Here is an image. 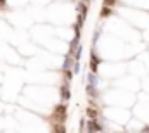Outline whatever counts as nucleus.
<instances>
[{
    "label": "nucleus",
    "instance_id": "nucleus-3",
    "mask_svg": "<svg viewBox=\"0 0 149 133\" xmlns=\"http://www.w3.org/2000/svg\"><path fill=\"white\" fill-rule=\"evenodd\" d=\"M61 93H62V100H70V97H71V92H70V88L64 85L61 88Z\"/></svg>",
    "mask_w": 149,
    "mask_h": 133
},
{
    "label": "nucleus",
    "instance_id": "nucleus-2",
    "mask_svg": "<svg viewBox=\"0 0 149 133\" xmlns=\"http://www.w3.org/2000/svg\"><path fill=\"white\" fill-rule=\"evenodd\" d=\"M87 131H102V126L95 124V119H90L89 126H87Z\"/></svg>",
    "mask_w": 149,
    "mask_h": 133
},
{
    "label": "nucleus",
    "instance_id": "nucleus-7",
    "mask_svg": "<svg viewBox=\"0 0 149 133\" xmlns=\"http://www.w3.org/2000/svg\"><path fill=\"white\" fill-rule=\"evenodd\" d=\"M87 114H89L90 119H95V118H97V111H95L94 107H89V109H87Z\"/></svg>",
    "mask_w": 149,
    "mask_h": 133
},
{
    "label": "nucleus",
    "instance_id": "nucleus-8",
    "mask_svg": "<svg viewBox=\"0 0 149 133\" xmlns=\"http://www.w3.org/2000/svg\"><path fill=\"white\" fill-rule=\"evenodd\" d=\"M89 85H97V76H95V73H92L90 71V74H89Z\"/></svg>",
    "mask_w": 149,
    "mask_h": 133
},
{
    "label": "nucleus",
    "instance_id": "nucleus-9",
    "mask_svg": "<svg viewBox=\"0 0 149 133\" xmlns=\"http://www.w3.org/2000/svg\"><path fill=\"white\" fill-rule=\"evenodd\" d=\"M56 113H57L59 116H64V105H59V107H57V111H56Z\"/></svg>",
    "mask_w": 149,
    "mask_h": 133
},
{
    "label": "nucleus",
    "instance_id": "nucleus-5",
    "mask_svg": "<svg viewBox=\"0 0 149 133\" xmlns=\"http://www.w3.org/2000/svg\"><path fill=\"white\" fill-rule=\"evenodd\" d=\"M111 14H113V11H111L109 5H104V7H102V12H101L102 17H108V16H111Z\"/></svg>",
    "mask_w": 149,
    "mask_h": 133
},
{
    "label": "nucleus",
    "instance_id": "nucleus-10",
    "mask_svg": "<svg viewBox=\"0 0 149 133\" xmlns=\"http://www.w3.org/2000/svg\"><path fill=\"white\" fill-rule=\"evenodd\" d=\"M81 2H85V4H89V2H90V0H81Z\"/></svg>",
    "mask_w": 149,
    "mask_h": 133
},
{
    "label": "nucleus",
    "instance_id": "nucleus-1",
    "mask_svg": "<svg viewBox=\"0 0 149 133\" xmlns=\"http://www.w3.org/2000/svg\"><path fill=\"white\" fill-rule=\"evenodd\" d=\"M99 62H101V59L95 55V50L92 49V54H90V69H92V73H97V66H99Z\"/></svg>",
    "mask_w": 149,
    "mask_h": 133
},
{
    "label": "nucleus",
    "instance_id": "nucleus-6",
    "mask_svg": "<svg viewBox=\"0 0 149 133\" xmlns=\"http://www.w3.org/2000/svg\"><path fill=\"white\" fill-rule=\"evenodd\" d=\"M87 93H89L90 97H97V90H95L94 85H87Z\"/></svg>",
    "mask_w": 149,
    "mask_h": 133
},
{
    "label": "nucleus",
    "instance_id": "nucleus-11",
    "mask_svg": "<svg viewBox=\"0 0 149 133\" xmlns=\"http://www.w3.org/2000/svg\"><path fill=\"white\" fill-rule=\"evenodd\" d=\"M2 2H4V0H0V4H2Z\"/></svg>",
    "mask_w": 149,
    "mask_h": 133
},
{
    "label": "nucleus",
    "instance_id": "nucleus-4",
    "mask_svg": "<svg viewBox=\"0 0 149 133\" xmlns=\"http://www.w3.org/2000/svg\"><path fill=\"white\" fill-rule=\"evenodd\" d=\"M71 64H73V55L68 54V57L64 59V71H70L71 69Z\"/></svg>",
    "mask_w": 149,
    "mask_h": 133
}]
</instances>
